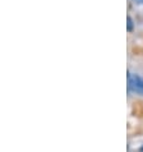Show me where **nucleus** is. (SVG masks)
Segmentation results:
<instances>
[{
	"label": "nucleus",
	"mask_w": 143,
	"mask_h": 152,
	"mask_svg": "<svg viewBox=\"0 0 143 152\" xmlns=\"http://www.w3.org/2000/svg\"><path fill=\"white\" fill-rule=\"evenodd\" d=\"M139 151H141V152H143V146L141 147V150H139Z\"/></svg>",
	"instance_id": "7ed1b4c3"
},
{
	"label": "nucleus",
	"mask_w": 143,
	"mask_h": 152,
	"mask_svg": "<svg viewBox=\"0 0 143 152\" xmlns=\"http://www.w3.org/2000/svg\"><path fill=\"white\" fill-rule=\"evenodd\" d=\"M128 31H133V19L130 17H128Z\"/></svg>",
	"instance_id": "f03ea898"
},
{
	"label": "nucleus",
	"mask_w": 143,
	"mask_h": 152,
	"mask_svg": "<svg viewBox=\"0 0 143 152\" xmlns=\"http://www.w3.org/2000/svg\"><path fill=\"white\" fill-rule=\"evenodd\" d=\"M128 87L134 94L143 95V79L137 74H128Z\"/></svg>",
	"instance_id": "f257e3e1"
},
{
	"label": "nucleus",
	"mask_w": 143,
	"mask_h": 152,
	"mask_svg": "<svg viewBox=\"0 0 143 152\" xmlns=\"http://www.w3.org/2000/svg\"><path fill=\"white\" fill-rule=\"evenodd\" d=\"M137 1H139V3H143V0H137Z\"/></svg>",
	"instance_id": "20e7f679"
}]
</instances>
